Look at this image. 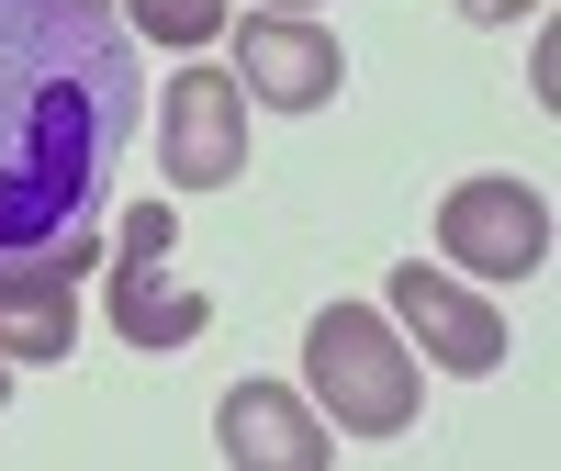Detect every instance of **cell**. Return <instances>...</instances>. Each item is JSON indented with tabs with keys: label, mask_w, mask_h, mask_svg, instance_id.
Returning <instances> with one entry per match:
<instances>
[{
	"label": "cell",
	"mask_w": 561,
	"mask_h": 471,
	"mask_svg": "<svg viewBox=\"0 0 561 471\" xmlns=\"http://www.w3.org/2000/svg\"><path fill=\"white\" fill-rule=\"evenodd\" d=\"M147 124L113 0H0V259H57Z\"/></svg>",
	"instance_id": "1"
},
{
	"label": "cell",
	"mask_w": 561,
	"mask_h": 471,
	"mask_svg": "<svg viewBox=\"0 0 561 471\" xmlns=\"http://www.w3.org/2000/svg\"><path fill=\"white\" fill-rule=\"evenodd\" d=\"M304 404L337 438H404L415 404H427V370H415L404 325L382 303H325L304 325Z\"/></svg>",
	"instance_id": "2"
},
{
	"label": "cell",
	"mask_w": 561,
	"mask_h": 471,
	"mask_svg": "<svg viewBox=\"0 0 561 471\" xmlns=\"http://www.w3.org/2000/svg\"><path fill=\"white\" fill-rule=\"evenodd\" d=\"M438 269H460V280H539L550 269V203L528 192L517 169L449 180V203H438Z\"/></svg>",
	"instance_id": "3"
},
{
	"label": "cell",
	"mask_w": 561,
	"mask_h": 471,
	"mask_svg": "<svg viewBox=\"0 0 561 471\" xmlns=\"http://www.w3.org/2000/svg\"><path fill=\"white\" fill-rule=\"evenodd\" d=\"M158 169H169V192L248 180V90H237V68L180 57V79L158 90Z\"/></svg>",
	"instance_id": "4"
},
{
	"label": "cell",
	"mask_w": 561,
	"mask_h": 471,
	"mask_svg": "<svg viewBox=\"0 0 561 471\" xmlns=\"http://www.w3.org/2000/svg\"><path fill=\"white\" fill-rule=\"evenodd\" d=\"M382 314H393L404 337L449 370V382H483V370L505 359V314H494L460 269H438V259H404V269H393V292H382Z\"/></svg>",
	"instance_id": "5"
},
{
	"label": "cell",
	"mask_w": 561,
	"mask_h": 471,
	"mask_svg": "<svg viewBox=\"0 0 561 471\" xmlns=\"http://www.w3.org/2000/svg\"><path fill=\"white\" fill-rule=\"evenodd\" d=\"M237 34V90L270 113H325L348 90V57H337V34L304 23V12H248V23H225Z\"/></svg>",
	"instance_id": "6"
},
{
	"label": "cell",
	"mask_w": 561,
	"mask_h": 471,
	"mask_svg": "<svg viewBox=\"0 0 561 471\" xmlns=\"http://www.w3.org/2000/svg\"><path fill=\"white\" fill-rule=\"evenodd\" d=\"M214 449L237 471H325L337 460V427H325L293 382H237L214 404Z\"/></svg>",
	"instance_id": "7"
},
{
	"label": "cell",
	"mask_w": 561,
	"mask_h": 471,
	"mask_svg": "<svg viewBox=\"0 0 561 471\" xmlns=\"http://www.w3.org/2000/svg\"><path fill=\"white\" fill-rule=\"evenodd\" d=\"M102 269H113V337H124V348L169 359V348H192L203 325H214V303H203V292H192V280H180L169 259H135V248H113Z\"/></svg>",
	"instance_id": "8"
},
{
	"label": "cell",
	"mask_w": 561,
	"mask_h": 471,
	"mask_svg": "<svg viewBox=\"0 0 561 471\" xmlns=\"http://www.w3.org/2000/svg\"><path fill=\"white\" fill-rule=\"evenodd\" d=\"M79 348V280L45 269V259H0V359L34 370V359H68Z\"/></svg>",
	"instance_id": "9"
},
{
	"label": "cell",
	"mask_w": 561,
	"mask_h": 471,
	"mask_svg": "<svg viewBox=\"0 0 561 471\" xmlns=\"http://www.w3.org/2000/svg\"><path fill=\"white\" fill-rule=\"evenodd\" d=\"M225 23H237V0H124V34L169 45V57H203Z\"/></svg>",
	"instance_id": "10"
},
{
	"label": "cell",
	"mask_w": 561,
	"mask_h": 471,
	"mask_svg": "<svg viewBox=\"0 0 561 471\" xmlns=\"http://www.w3.org/2000/svg\"><path fill=\"white\" fill-rule=\"evenodd\" d=\"M113 248H135V259H180V214H169V192L135 203V214L113 225Z\"/></svg>",
	"instance_id": "11"
},
{
	"label": "cell",
	"mask_w": 561,
	"mask_h": 471,
	"mask_svg": "<svg viewBox=\"0 0 561 471\" xmlns=\"http://www.w3.org/2000/svg\"><path fill=\"white\" fill-rule=\"evenodd\" d=\"M528 90H539V113L561 102V45H550V34H539V57H528Z\"/></svg>",
	"instance_id": "12"
},
{
	"label": "cell",
	"mask_w": 561,
	"mask_h": 471,
	"mask_svg": "<svg viewBox=\"0 0 561 471\" xmlns=\"http://www.w3.org/2000/svg\"><path fill=\"white\" fill-rule=\"evenodd\" d=\"M517 12H539V0H460V23H517Z\"/></svg>",
	"instance_id": "13"
},
{
	"label": "cell",
	"mask_w": 561,
	"mask_h": 471,
	"mask_svg": "<svg viewBox=\"0 0 561 471\" xmlns=\"http://www.w3.org/2000/svg\"><path fill=\"white\" fill-rule=\"evenodd\" d=\"M259 12H314V0H259Z\"/></svg>",
	"instance_id": "14"
},
{
	"label": "cell",
	"mask_w": 561,
	"mask_h": 471,
	"mask_svg": "<svg viewBox=\"0 0 561 471\" xmlns=\"http://www.w3.org/2000/svg\"><path fill=\"white\" fill-rule=\"evenodd\" d=\"M0 404H12V359H0Z\"/></svg>",
	"instance_id": "15"
}]
</instances>
